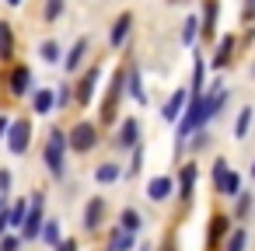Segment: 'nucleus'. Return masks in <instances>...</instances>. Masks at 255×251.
Listing matches in <instances>:
<instances>
[{
    "label": "nucleus",
    "instance_id": "1",
    "mask_svg": "<svg viewBox=\"0 0 255 251\" xmlns=\"http://www.w3.org/2000/svg\"><path fill=\"white\" fill-rule=\"evenodd\" d=\"M67 150H70V140L63 129H49V140H46V150H42V161H46V171L49 178H63L67 174Z\"/></svg>",
    "mask_w": 255,
    "mask_h": 251
},
{
    "label": "nucleus",
    "instance_id": "2",
    "mask_svg": "<svg viewBox=\"0 0 255 251\" xmlns=\"http://www.w3.org/2000/svg\"><path fill=\"white\" fill-rule=\"evenodd\" d=\"M42 223H46V192H32L25 227L18 230V234H21V241H39V237H42Z\"/></svg>",
    "mask_w": 255,
    "mask_h": 251
},
{
    "label": "nucleus",
    "instance_id": "3",
    "mask_svg": "<svg viewBox=\"0 0 255 251\" xmlns=\"http://www.w3.org/2000/svg\"><path fill=\"white\" fill-rule=\"evenodd\" d=\"M67 140H70V150L88 154V150H95V147H98V126H95V122H88V119H81V122L67 133Z\"/></svg>",
    "mask_w": 255,
    "mask_h": 251
},
{
    "label": "nucleus",
    "instance_id": "4",
    "mask_svg": "<svg viewBox=\"0 0 255 251\" xmlns=\"http://www.w3.org/2000/svg\"><path fill=\"white\" fill-rule=\"evenodd\" d=\"M28 143H32V119H14L7 129V150L21 157L28 154Z\"/></svg>",
    "mask_w": 255,
    "mask_h": 251
},
{
    "label": "nucleus",
    "instance_id": "5",
    "mask_svg": "<svg viewBox=\"0 0 255 251\" xmlns=\"http://www.w3.org/2000/svg\"><path fill=\"white\" fill-rule=\"evenodd\" d=\"M196 178H199V167L189 161V164H182V171H178V178H175V195H178V202H192V195H196Z\"/></svg>",
    "mask_w": 255,
    "mask_h": 251
},
{
    "label": "nucleus",
    "instance_id": "6",
    "mask_svg": "<svg viewBox=\"0 0 255 251\" xmlns=\"http://www.w3.org/2000/svg\"><path fill=\"white\" fill-rule=\"evenodd\" d=\"M32 67H25V63H18V67H11V77H7V94L11 98H25L28 91H32Z\"/></svg>",
    "mask_w": 255,
    "mask_h": 251
},
{
    "label": "nucleus",
    "instance_id": "7",
    "mask_svg": "<svg viewBox=\"0 0 255 251\" xmlns=\"http://www.w3.org/2000/svg\"><path fill=\"white\" fill-rule=\"evenodd\" d=\"M102 223H105V199H102V195H91V199L84 202L81 227H84L88 234H95V230H102Z\"/></svg>",
    "mask_w": 255,
    "mask_h": 251
},
{
    "label": "nucleus",
    "instance_id": "8",
    "mask_svg": "<svg viewBox=\"0 0 255 251\" xmlns=\"http://www.w3.org/2000/svg\"><path fill=\"white\" fill-rule=\"evenodd\" d=\"M231 223H234V220H231L227 213H213V216H210V230H206V248H210V251H217V248L227 241Z\"/></svg>",
    "mask_w": 255,
    "mask_h": 251
},
{
    "label": "nucleus",
    "instance_id": "9",
    "mask_svg": "<svg viewBox=\"0 0 255 251\" xmlns=\"http://www.w3.org/2000/svg\"><path fill=\"white\" fill-rule=\"evenodd\" d=\"M98 77H102V67L95 63V67H88V74L74 84V98H77V105H88L91 98H95V87H98Z\"/></svg>",
    "mask_w": 255,
    "mask_h": 251
},
{
    "label": "nucleus",
    "instance_id": "10",
    "mask_svg": "<svg viewBox=\"0 0 255 251\" xmlns=\"http://www.w3.org/2000/svg\"><path fill=\"white\" fill-rule=\"evenodd\" d=\"M129 32H133V14L123 11V14L112 21V28H109V46H112V49H123L126 39H129Z\"/></svg>",
    "mask_w": 255,
    "mask_h": 251
},
{
    "label": "nucleus",
    "instance_id": "11",
    "mask_svg": "<svg viewBox=\"0 0 255 251\" xmlns=\"http://www.w3.org/2000/svg\"><path fill=\"white\" fill-rule=\"evenodd\" d=\"M88 49H91V39H88V35H81V39L63 53V70H70V74H74V70H81V67H84V60H88Z\"/></svg>",
    "mask_w": 255,
    "mask_h": 251
},
{
    "label": "nucleus",
    "instance_id": "12",
    "mask_svg": "<svg viewBox=\"0 0 255 251\" xmlns=\"http://www.w3.org/2000/svg\"><path fill=\"white\" fill-rule=\"evenodd\" d=\"M171 195H175V178L171 174H157V178L147 181V199L150 202H168Z\"/></svg>",
    "mask_w": 255,
    "mask_h": 251
},
{
    "label": "nucleus",
    "instance_id": "13",
    "mask_svg": "<svg viewBox=\"0 0 255 251\" xmlns=\"http://www.w3.org/2000/svg\"><path fill=\"white\" fill-rule=\"evenodd\" d=\"M119 150H133L136 143H140V122L136 119H123L119 122V133H116V140H112Z\"/></svg>",
    "mask_w": 255,
    "mask_h": 251
},
{
    "label": "nucleus",
    "instance_id": "14",
    "mask_svg": "<svg viewBox=\"0 0 255 251\" xmlns=\"http://www.w3.org/2000/svg\"><path fill=\"white\" fill-rule=\"evenodd\" d=\"M32 112H35V115H53V112H56V91L35 87V91H32Z\"/></svg>",
    "mask_w": 255,
    "mask_h": 251
},
{
    "label": "nucleus",
    "instance_id": "15",
    "mask_svg": "<svg viewBox=\"0 0 255 251\" xmlns=\"http://www.w3.org/2000/svg\"><path fill=\"white\" fill-rule=\"evenodd\" d=\"M185 105H189V91H175V94L164 101L161 119H164V122H178V119H182V112H185Z\"/></svg>",
    "mask_w": 255,
    "mask_h": 251
},
{
    "label": "nucleus",
    "instance_id": "16",
    "mask_svg": "<svg viewBox=\"0 0 255 251\" xmlns=\"http://www.w3.org/2000/svg\"><path fill=\"white\" fill-rule=\"evenodd\" d=\"M109 251H136V234H129L116 223L109 230Z\"/></svg>",
    "mask_w": 255,
    "mask_h": 251
},
{
    "label": "nucleus",
    "instance_id": "17",
    "mask_svg": "<svg viewBox=\"0 0 255 251\" xmlns=\"http://www.w3.org/2000/svg\"><path fill=\"white\" fill-rule=\"evenodd\" d=\"M234 42H238L234 35H224V39L217 42V53H213V60H210L217 70H224V67L231 63V56H234Z\"/></svg>",
    "mask_w": 255,
    "mask_h": 251
},
{
    "label": "nucleus",
    "instance_id": "18",
    "mask_svg": "<svg viewBox=\"0 0 255 251\" xmlns=\"http://www.w3.org/2000/svg\"><path fill=\"white\" fill-rule=\"evenodd\" d=\"M126 91H129V98L136 105H147V91H143V81H140V70L136 67L126 70Z\"/></svg>",
    "mask_w": 255,
    "mask_h": 251
},
{
    "label": "nucleus",
    "instance_id": "19",
    "mask_svg": "<svg viewBox=\"0 0 255 251\" xmlns=\"http://www.w3.org/2000/svg\"><path fill=\"white\" fill-rule=\"evenodd\" d=\"M119 178H123V167H119L116 161H105V164L95 167V181H98V185H116Z\"/></svg>",
    "mask_w": 255,
    "mask_h": 251
},
{
    "label": "nucleus",
    "instance_id": "20",
    "mask_svg": "<svg viewBox=\"0 0 255 251\" xmlns=\"http://www.w3.org/2000/svg\"><path fill=\"white\" fill-rule=\"evenodd\" d=\"M245 248H248V230L245 227H231V234L220 244V251H245Z\"/></svg>",
    "mask_w": 255,
    "mask_h": 251
},
{
    "label": "nucleus",
    "instance_id": "21",
    "mask_svg": "<svg viewBox=\"0 0 255 251\" xmlns=\"http://www.w3.org/2000/svg\"><path fill=\"white\" fill-rule=\"evenodd\" d=\"M203 35L206 39L217 35V0H206L203 4Z\"/></svg>",
    "mask_w": 255,
    "mask_h": 251
},
{
    "label": "nucleus",
    "instance_id": "22",
    "mask_svg": "<svg viewBox=\"0 0 255 251\" xmlns=\"http://www.w3.org/2000/svg\"><path fill=\"white\" fill-rule=\"evenodd\" d=\"M252 119H255V108H252V105H245V108L238 112V122H234V140H245V136H248Z\"/></svg>",
    "mask_w": 255,
    "mask_h": 251
},
{
    "label": "nucleus",
    "instance_id": "23",
    "mask_svg": "<svg viewBox=\"0 0 255 251\" xmlns=\"http://www.w3.org/2000/svg\"><path fill=\"white\" fill-rule=\"evenodd\" d=\"M119 227H123V230H129V234H140V227H143V216H140L133 206H126V209L119 213Z\"/></svg>",
    "mask_w": 255,
    "mask_h": 251
},
{
    "label": "nucleus",
    "instance_id": "24",
    "mask_svg": "<svg viewBox=\"0 0 255 251\" xmlns=\"http://www.w3.org/2000/svg\"><path fill=\"white\" fill-rule=\"evenodd\" d=\"M14 56V32L7 21H0V60H11Z\"/></svg>",
    "mask_w": 255,
    "mask_h": 251
},
{
    "label": "nucleus",
    "instance_id": "25",
    "mask_svg": "<svg viewBox=\"0 0 255 251\" xmlns=\"http://www.w3.org/2000/svg\"><path fill=\"white\" fill-rule=\"evenodd\" d=\"M39 56H42V63L56 67V63H60V56H63V49H60V42H56V39H46V42L39 46Z\"/></svg>",
    "mask_w": 255,
    "mask_h": 251
},
{
    "label": "nucleus",
    "instance_id": "26",
    "mask_svg": "<svg viewBox=\"0 0 255 251\" xmlns=\"http://www.w3.org/2000/svg\"><path fill=\"white\" fill-rule=\"evenodd\" d=\"M25 216H28V202L18 199V202L7 209V223H11V230H21V227H25Z\"/></svg>",
    "mask_w": 255,
    "mask_h": 251
},
{
    "label": "nucleus",
    "instance_id": "27",
    "mask_svg": "<svg viewBox=\"0 0 255 251\" xmlns=\"http://www.w3.org/2000/svg\"><path fill=\"white\" fill-rule=\"evenodd\" d=\"M252 206H255V195L252 192H241L234 199V220H248L252 216Z\"/></svg>",
    "mask_w": 255,
    "mask_h": 251
},
{
    "label": "nucleus",
    "instance_id": "28",
    "mask_svg": "<svg viewBox=\"0 0 255 251\" xmlns=\"http://www.w3.org/2000/svg\"><path fill=\"white\" fill-rule=\"evenodd\" d=\"M227 174H231V167H227V161H224V157H217V161H213V171H210V178H213V188H217V195H220V188H224V181H227Z\"/></svg>",
    "mask_w": 255,
    "mask_h": 251
},
{
    "label": "nucleus",
    "instance_id": "29",
    "mask_svg": "<svg viewBox=\"0 0 255 251\" xmlns=\"http://www.w3.org/2000/svg\"><path fill=\"white\" fill-rule=\"evenodd\" d=\"M42 241H46L49 248H56V244L63 241V234H60V220H46V223H42Z\"/></svg>",
    "mask_w": 255,
    "mask_h": 251
},
{
    "label": "nucleus",
    "instance_id": "30",
    "mask_svg": "<svg viewBox=\"0 0 255 251\" xmlns=\"http://www.w3.org/2000/svg\"><path fill=\"white\" fill-rule=\"evenodd\" d=\"M203 87H206V63L196 60L192 63V94H203Z\"/></svg>",
    "mask_w": 255,
    "mask_h": 251
},
{
    "label": "nucleus",
    "instance_id": "31",
    "mask_svg": "<svg viewBox=\"0 0 255 251\" xmlns=\"http://www.w3.org/2000/svg\"><path fill=\"white\" fill-rule=\"evenodd\" d=\"M220 195H227V199H238V195H241V178H238V171H231V174H227V181H224Z\"/></svg>",
    "mask_w": 255,
    "mask_h": 251
},
{
    "label": "nucleus",
    "instance_id": "32",
    "mask_svg": "<svg viewBox=\"0 0 255 251\" xmlns=\"http://www.w3.org/2000/svg\"><path fill=\"white\" fill-rule=\"evenodd\" d=\"M129 154H133V157H129V167H126V174H140V167H143V157H147V154H143V143H136Z\"/></svg>",
    "mask_w": 255,
    "mask_h": 251
},
{
    "label": "nucleus",
    "instance_id": "33",
    "mask_svg": "<svg viewBox=\"0 0 255 251\" xmlns=\"http://www.w3.org/2000/svg\"><path fill=\"white\" fill-rule=\"evenodd\" d=\"M63 7H67V0H46V7H42V18H46V21H56V18L63 14Z\"/></svg>",
    "mask_w": 255,
    "mask_h": 251
},
{
    "label": "nucleus",
    "instance_id": "34",
    "mask_svg": "<svg viewBox=\"0 0 255 251\" xmlns=\"http://www.w3.org/2000/svg\"><path fill=\"white\" fill-rule=\"evenodd\" d=\"M196 32H199V21H196V18H185V25H182V42H185V46H196Z\"/></svg>",
    "mask_w": 255,
    "mask_h": 251
},
{
    "label": "nucleus",
    "instance_id": "35",
    "mask_svg": "<svg viewBox=\"0 0 255 251\" xmlns=\"http://www.w3.org/2000/svg\"><path fill=\"white\" fill-rule=\"evenodd\" d=\"M74 101V84H60V91H56V108H67Z\"/></svg>",
    "mask_w": 255,
    "mask_h": 251
},
{
    "label": "nucleus",
    "instance_id": "36",
    "mask_svg": "<svg viewBox=\"0 0 255 251\" xmlns=\"http://www.w3.org/2000/svg\"><path fill=\"white\" fill-rule=\"evenodd\" d=\"M0 251H21V234H4L0 237Z\"/></svg>",
    "mask_w": 255,
    "mask_h": 251
},
{
    "label": "nucleus",
    "instance_id": "37",
    "mask_svg": "<svg viewBox=\"0 0 255 251\" xmlns=\"http://www.w3.org/2000/svg\"><path fill=\"white\" fill-rule=\"evenodd\" d=\"M206 147H210V133H206V129H196V133H192V150L199 154V150H206Z\"/></svg>",
    "mask_w": 255,
    "mask_h": 251
},
{
    "label": "nucleus",
    "instance_id": "38",
    "mask_svg": "<svg viewBox=\"0 0 255 251\" xmlns=\"http://www.w3.org/2000/svg\"><path fill=\"white\" fill-rule=\"evenodd\" d=\"M7 188H11V171L0 167V195H7Z\"/></svg>",
    "mask_w": 255,
    "mask_h": 251
},
{
    "label": "nucleus",
    "instance_id": "39",
    "mask_svg": "<svg viewBox=\"0 0 255 251\" xmlns=\"http://www.w3.org/2000/svg\"><path fill=\"white\" fill-rule=\"evenodd\" d=\"M53 251H81V248H77V241H74V237H63V241H60Z\"/></svg>",
    "mask_w": 255,
    "mask_h": 251
},
{
    "label": "nucleus",
    "instance_id": "40",
    "mask_svg": "<svg viewBox=\"0 0 255 251\" xmlns=\"http://www.w3.org/2000/svg\"><path fill=\"white\" fill-rule=\"evenodd\" d=\"M7 129H11V119H7V115H0V136H7Z\"/></svg>",
    "mask_w": 255,
    "mask_h": 251
},
{
    "label": "nucleus",
    "instance_id": "41",
    "mask_svg": "<svg viewBox=\"0 0 255 251\" xmlns=\"http://www.w3.org/2000/svg\"><path fill=\"white\" fill-rule=\"evenodd\" d=\"M161 251H178V244H175V241H171V237H168V241H164V244H161Z\"/></svg>",
    "mask_w": 255,
    "mask_h": 251
},
{
    "label": "nucleus",
    "instance_id": "42",
    "mask_svg": "<svg viewBox=\"0 0 255 251\" xmlns=\"http://www.w3.org/2000/svg\"><path fill=\"white\" fill-rule=\"evenodd\" d=\"M11 209V202H7V195H0V213H7Z\"/></svg>",
    "mask_w": 255,
    "mask_h": 251
},
{
    "label": "nucleus",
    "instance_id": "43",
    "mask_svg": "<svg viewBox=\"0 0 255 251\" xmlns=\"http://www.w3.org/2000/svg\"><path fill=\"white\" fill-rule=\"evenodd\" d=\"M136 251H154V248H150V244L143 241V244H136Z\"/></svg>",
    "mask_w": 255,
    "mask_h": 251
},
{
    "label": "nucleus",
    "instance_id": "44",
    "mask_svg": "<svg viewBox=\"0 0 255 251\" xmlns=\"http://www.w3.org/2000/svg\"><path fill=\"white\" fill-rule=\"evenodd\" d=\"M7 4H11V7H21V4H25V0H7Z\"/></svg>",
    "mask_w": 255,
    "mask_h": 251
},
{
    "label": "nucleus",
    "instance_id": "45",
    "mask_svg": "<svg viewBox=\"0 0 255 251\" xmlns=\"http://www.w3.org/2000/svg\"><path fill=\"white\" fill-rule=\"evenodd\" d=\"M252 178H255V161H252Z\"/></svg>",
    "mask_w": 255,
    "mask_h": 251
},
{
    "label": "nucleus",
    "instance_id": "46",
    "mask_svg": "<svg viewBox=\"0 0 255 251\" xmlns=\"http://www.w3.org/2000/svg\"><path fill=\"white\" fill-rule=\"evenodd\" d=\"M252 77H255V63H252Z\"/></svg>",
    "mask_w": 255,
    "mask_h": 251
}]
</instances>
